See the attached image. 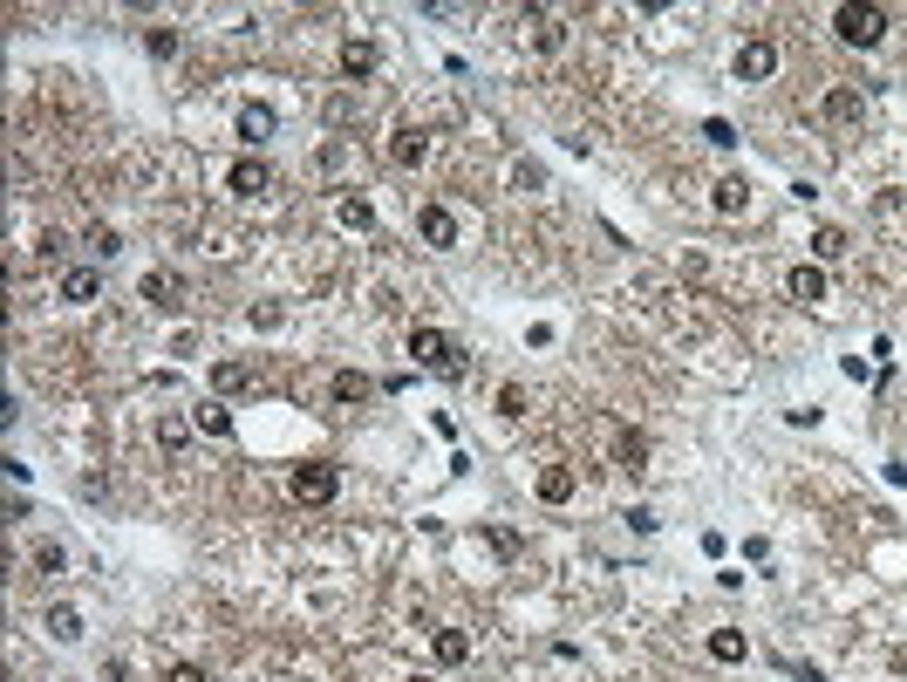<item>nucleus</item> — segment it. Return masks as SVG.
I'll return each instance as SVG.
<instances>
[{"mask_svg": "<svg viewBox=\"0 0 907 682\" xmlns=\"http://www.w3.org/2000/svg\"><path fill=\"white\" fill-rule=\"evenodd\" d=\"M226 191H232V198H266V191H273V171H266L260 157H239L232 178H226Z\"/></svg>", "mask_w": 907, "mask_h": 682, "instance_id": "obj_7", "label": "nucleus"}, {"mask_svg": "<svg viewBox=\"0 0 907 682\" xmlns=\"http://www.w3.org/2000/svg\"><path fill=\"white\" fill-rule=\"evenodd\" d=\"M273 130H280L273 103H246V110H239V144H246V151H253V144H266Z\"/></svg>", "mask_w": 907, "mask_h": 682, "instance_id": "obj_11", "label": "nucleus"}, {"mask_svg": "<svg viewBox=\"0 0 907 682\" xmlns=\"http://www.w3.org/2000/svg\"><path fill=\"white\" fill-rule=\"evenodd\" d=\"M621 519H628V532H642V539H648V532H655V526H662V519H655V512H648V505H628V512H621Z\"/></svg>", "mask_w": 907, "mask_h": 682, "instance_id": "obj_32", "label": "nucleus"}, {"mask_svg": "<svg viewBox=\"0 0 907 682\" xmlns=\"http://www.w3.org/2000/svg\"><path fill=\"white\" fill-rule=\"evenodd\" d=\"M212 382H219V389H246V382H253V369H246V362H212Z\"/></svg>", "mask_w": 907, "mask_h": 682, "instance_id": "obj_27", "label": "nucleus"}, {"mask_svg": "<svg viewBox=\"0 0 907 682\" xmlns=\"http://www.w3.org/2000/svg\"><path fill=\"white\" fill-rule=\"evenodd\" d=\"M157 444H164V451H185L191 444V417H157Z\"/></svg>", "mask_w": 907, "mask_h": 682, "instance_id": "obj_24", "label": "nucleus"}, {"mask_svg": "<svg viewBox=\"0 0 907 682\" xmlns=\"http://www.w3.org/2000/svg\"><path fill=\"white\" fill-rule=\"evenodd\" d=\"M785 294H792L798 307H819L826 301V266H792V273H785Z\"/></svg>", "mask_w": 907, "mask_h": 682, "instance_id": "obj_10", "label": "nucleus"}, {"mask_svg": "<svg viewBox=\"0 0 907 682\" xmlns=\"http://www.w3.org/2000/svg\"><path fill=\"white\" fill-rule=\"evenodd\" d=\"M819 110H826V123H860V96H853V89H826Z\"/></svg>", "mask_w": 907, "mask_h": 682, "instance_id": "obj_20", "label": "nucleus"}, {"mask_svg": "<svg viewBox=\"0 0 907 682\" xmlns=\"http://www.w3.org/2000/svg\"><path fill=\"white\" fill-rule=\"evenodd\" d=\"M35 567H41V573H62V567H69V553L48 539V546H35Z\"/></svg>", "mask_w": 907, "mask_h": 682, "instance_id": "obj_31", "label": "nucleus"}, {"mask_svg": "<svg viewBox=\"0 0 907 682\" xmlns=\"http://www.w3.org/2000/svg\"><path fill=\"white\" fill-rule=\"evenodd\" d=\"M287 492L301 498V505H335V498H341V471L328 464V457H307V464H294Z\"/></svg>", "mask_w": 907, "mask_h": 682, "instance_id": "obj_3", "label": "nucleus"}, {"mask_svg": "<svg viewBox=\"0 0 907 682\" xmlns=\"http://www.w3.org/2000/svg\"><path fill=\"white\" fill-rule=\"evenodd\" d=\"M191 423H198L205 437H232V410H226V403H198V410H191Z\"/></svg>", "mask_w": 907, "mask_h": 682, "instance_id": "obj_22", "label": "nucleus"}, {"mask_svg": "<svg viewBox=\"0 0 907 682\" xmlns=\"http://www.w3.org/2000/svg\"><path fill=\"white\" fill-rule=\"evenodd\" d=\"M144 48H151L157 62H171L178 55V28H144Z\"/></svg>", "mask_w": 907, "mask_h": 682, "instance_id": "obj_28", "label": "nucleus"}, {"mask_svg": "<svg viewBox=\"0 0 907 682\" xmlns=\"http://www.w3.org/2000/svg\"><path fill=\"white\" fill-rule=\"evenodd\" d=\"M498 417H526V389H519V382L498 389Z\"/></svg>", "mask_w": 907, "mask_h": 682, "instance_id": "obj_29", "label": "nucleus"}, {"mask_svg": "<svg viewBox=\"0 0 907 682\" xmlns=\"http://www.w3.org/2000/svg\"><path fill=\"white\" fill-rule=\"evenodd\" d=\"M89 246H96V260H116V253H123V239H116L110 226H96V232H89Z\"/></svg>", "mask_w": 907, "mask_h": 682, "instance_id": "obj_30", "label": "nucleus"}, {"mask_svg": "<svg viewBox=\"0 0 907 682\" xmlns=\"http://www.w3.org/2000/svg\"><path fill=\"white\" fill-rule=\"evenodd\" d=\"M335 219H341L348 232H369V226H376V205H369L362 191H341V198H335Z\"/></svg>", "mask_w": 907, "mask_h": 682, "instance_id": "obj_15", "label": "nucleus"}, {"mask_svg": "<svg viewBox=\"0 0 907 682\" xmlns=\"http://www.w3.org/2000/svg\"><path fill=\"white\" fill-rule=\"evenodd\" d=\"M151 307H178V294H185V280L178 273H144V287H137Z\"/></svg>", "mask_w": 907, "mask_h": 682, "instance_id": "obj_17", "label": "nucleus"}, {"mask_svg": "<svg viewBox=\"0 0 907 682\" xmlns=\"http://www.w3.org/2000/svg\"><path fill=\"white\" fill-rule=\"evenodd\" d=\"M410 355H416V369H437L444 382L464 376V348L444 328H410Z\"/></svg>", "mask_w": 907, "mask_h": 682, "instance_id": "obj_2", "label": "nucleus"}, {"mask_svg": "<svg viewBox=\"0 0 907 682\" xmlns=\"http://www.w3.org/2000/svg\"><path fill=\"white\" fill-rule=\"evenodd\" d=\"M512 185H519V191H539V185H546V171H539V164H519V171H512Z\"/></svg>", "mask_w": 907, "mask_h": 682, "instance_id": "obj_35", "label": "nucleus"}, {"mask_svg": "<svg viewBox=\"0 0 907 682\" xmlns=\"http://www.w3.org/2000/svg\"><path fill=\"white\" fill-rule=\"evenodd\" d=\"M430 648H437V662H444V669L471 662V635H464V628H437V635H430Z\"/></svg>", "mask_w": 907, "mask_h": 682, "instance_id": "obj_16", "label": "nucleus"}, {"mask_svg": "<svg viewBox=\"0 0 907 682\" xmlns=\"http://www.w3.org/2000/svg\"><path fill=\"white\" fill-rule=\"evenodd\" d=\"M280 321H287V307H280V301H260V307H253V328H280Z\"/></svg>", "mask_w": 907, "mask_h": 682, "instance_id": "obj_33", "label": "nucleus"}, {"mask_svg": "<svg viewBox=\"0 0 907 682\" xmlns=\"http://www.w3.org/2000/svg\"><path fill=\"white\" fill-rule=\"evenodd\" d=\"M41 628H48L55 642H82V607H69V601H48Z\"/></svg>", "mask_w": 907, "mask_h": 682, "instance_id": "obj_14", "label": "nucleus"}, {"mask_svg": "<svg viewBox=\"0 0 907 682\" xmlns=\"http://www.w3.org/2000/svg\"><path fill=\"white\" fill-rule=\"evenodd\" d=\"M812 253H819V266L846 260V232H839V226H819V232H812Z\"/></svg>", "mask_w": 907, "mask_h": 682, "instance_id": "obj_23", "label": "nucleus"}, {"mask_svg": "<svg viewBox=\"0 0 907 682\" xmlns=\"http://www.w3.org/2000/svg\"><path fill=\"white\" fill-rule=\"evenodd\" d=\"M62 301H76V307L103 301V266H69L62 273Z\"/></svg>", "mask_w": 907, "mask_h": 682, "instance_id": "obj_9", "label": "nucleus"}, {"mask_svg": "<svg viewBox=\"0 0 907 682\" xmlns=\"http://www.w3.org/2000/svg\"><path fill=\"white\" fill-rule=\"evenodd\" d=\"M410 682H430V676H410Z\"/></svg>", "mask_w": 907, "mask_h": 682, "instance_id": "obj_38", "label": "nucleus"}, {"mask_svg": "<svg viewBox=\"0 0 907 682\" xmlns=\"http://www.w3.org/2000/svg\"><path fill=\"white\" fill-rule=\"evenodd\" d=\"M423 157H430V137H423L416 123H403V130L389 137V164H403V171H410V164H423Z\"/></svg>", "mask_w": 907, "mask_h": 682, "instance_id": "obj_13", "label": "nucleus"}, {"mask_svg": "<svg viewBox=\"0 0 907 682\" xmlns=\"http://www.w3.org/2000/svg\"><path fill=\"white\" fill-rule=\"evenodd\" d=\"M832 28H839V41H853V48H880V41H887V7L846 0V7H832Z\"/></svg>", "mask_w": 907, "mask_h": 682, "instance_id": "obj_1", "label": "nucleus"}, {"mask_svg": "<svg viewBox=\"0 0 907 682\" xmlns=\"http://www.w3.org/2000/svg\"><path fill=\"white\" fill-rule=\"evenodd\" d=\"M526 28H532V48H539V55H560V48H567V21L546 14V7H526Z\"/></svg>", "mask_w": 907, "mask_h": 682, "instance_id": "obj_8", "label": "nucleus"}, {"mask_svg": "<svg viewBox=\"0 0 907 682\" xmlns=\"http://www.w3.org/2000/svg\"><path fill=\"white\" fill-rule=\"evenodd\" d=\"M376 69H382V48H376L369 35H348V41H341V76H348V82H369Z\"/></svg>", "mask_w": 907, "mask_h": 682, "instance_id": "obj_5", "label": "nucleus"}, {"mask_svg": "<svg viewBox=\"0 0 907 682\" xmlns=\"http://www.w3.org/2000/svg\"><path fill=\"white\" fill-rule=\"evenodd\" d=\"M710 662H744V635H737V628H717V635H710Z\"/></svg>", "mask_w": 907, "mask_h": 682, "instance_id": "obj_25", "label": "nucleus"}, {"mask_svg": "<svg viewBox=\"0 0 907 682\" xmlns=\"http://www.w3.org/2000/svg\"><path fill=\"white\" fill-rule=\"evenodd\" d=\"M730 76H737V82H771V76H778V41H771V35H751L744 48H737Z\"/></svg>", "mask_w": 907, "mask_h": 682, "instance_id": "obj_4", "label": "nucleus"}, {"mask_svg": "<svg viewBox=\"0 0 907 682\" xmlns=\"http://www.w3.org/2000/svg\"><path fill=\"white\" fill-rule=\"evenodd\" d=\"M62 246H69L62 232H41V239H35V260H62Z\"/></svg>", "mask_w": 907, "mask_h": 682, "instance_id": "obj_34", "label": "nucleus"}, {"mask_svg": "<svg viewBox=\"0 0 907 682\" xmlns=\"http://www.w3.org/2000/svg\"><path fill=\"white\" fill-rule=\"evenodd\" d=\"M416 232H423V246L451 253V246H457V212H451V205H423V212H416Z\"/></svg>", "mask_w": 907, "mask_h": 682, "instance_id": "obj_6", "label": "nucleus"}, {"mask_svg": "<svg viewBox=\"0 0 907 682\" xmlns=\"http://www.w3.org/2000/svg\"><path fill=\"white\" fill-rule=\"evenodd\" d=\"M103 682H130V662H103Z\"/></svg>", "mask_w": 907, "mask_h": 682, "instance_id": "obj_37", "label": "nucleus"}, {"mask_svg": "<svg viewBox=\"0 0 907 682\" xmlns=\"http://www.w3.org/2000/svg\"><path fill=\"white\" fill-rule=\"evenodd\" d=\"M710 205H717L723 219H737V212H751V178H717V191H710Z\"/></svg>", "mask_w": 907, "mask_h": 682, "instance_id": "obj_12", "label": "nucleus"}, {"mask_svg": "<svg viewBox=\"0 0 907 682\" xmlns=\"http://www.w3.org/2000/svg\"><path fill=\"white\" fill-rule=\"evenodd\" d=\"M703 144H717V151H737V123H730V116H703Z\"/></svg>", "mask_w": 907, "mask_h": 682, "instance_id": "obj_26", "label": "nucleus"}, {"mask_svg": "<svg viewBox=\"0 0 907 682\" xmlns=\"http://www.w3.org/2000/svg\"><path fill=\"white\" fill-rule=\"evenodd\" d=\"M328 389H335V403H362V396H369L376 382L362 376V369H335V382H328Z\"/></svg>", "mask_w": 907, "mask_h": 682, "instance_id": "obj_21", "label": "nucleus"}, {"mask_svg": "<svg viewBox=\"0 0 907 682\" xmlns=\"http://www.w3.org/2000/svg\"><path fill=\"white\" fill-rule=\"evenodd\" d=\"M539 498H546V505H567L573 498V464H546V471H539Z\"/></svg>", "mask_w": 907, "mask_h": 682, "instance_id": "obj_18", "label": "nucleus"}, {"mask_svg": "<svg viewBox=\"0 0 907 682\" xmlns=\"http://www.w3.org/2000/svg\"><path fill=\"white\" fill-rule=\"evenodd\" d=\"M164 682H212V676H205V669H198V662H178V669H171V676H164Z\"/></svg>", "mask_w": 907, "mask_h": 682, "instance_id": "obj_36", "label": "nucleus"}, {"mask_svg": "<svg viewBox=\"0 0 907 682\" xmlns=\"http://www.w3.org/2000/svg\"><path fill=\"white\" fill-rule=\"evenodd\" d=\"M614 457H621V471H635V478H642V471H648V437H642V430H621Z\"/></svg>", "mask_w": 907, "mask_h": 682, "instance_id": "obj_19", "label": "nucleus"}]
</instances>
